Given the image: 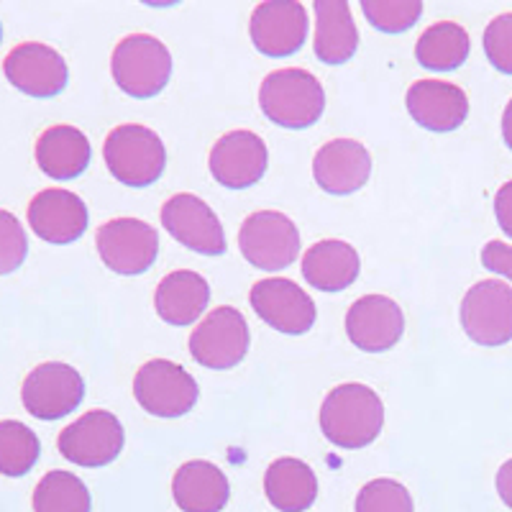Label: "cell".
Here are the masks:
<instances>
[{
	"instance_id": "ba28073f",
	"label": "cell",
	"mask_w": 512,
	"mask_h": 512,
	"mask_svg": "<svg viewBox=\"0 0 512 512\" xmlns=\"http://www.w3.org/2000/svg\"><path fill=\"white\" fill-rule=\"evenodd\" d=\"M95 246L103 264L123 277L149 272L159 254V236L139 218H113L103 223L95 236Z\"/></svg>"
},
{
	"instance_id": "8992f818",
	"label": "cell",
	"mask_w": 512,
	"mask_h": 512,
	"mask_svg": "<svg viewBox=\"0 0 512 512\" xmlns=\"http://www.w3.org/2000/svg\"><path fill=\"white\" fill-rule=\"evenodd\" d=\"M239 249L251 267L280 272L300 256V231L280 210H259L241 223Z\"/></svg>"
},
{
	"instance_id": "d590c367",
	"label": "cell",
	"mask_w": 512,
	"mask_h": 512,
	"mask_svg": "<svg viewBox=\"0 0 512 512\" xmlns=\"http://www.w3.org/2000/svg\"><path fill=\"white\" fill-rule=\"evenodd\" d=\"M497 495L512 510V459L505 461L500 466V472H497Z\"/></svg>"
},
{
	"instance_id": "7402d4cb",
	"label": "cell",
	"mask_w": 512,
	"mask_h": 512,
	"mask_svg": "<svg viewBox=\"0 0 512 512\" xmlns=\"http://www.w3.org/2000/svg\"><path fill=\"white\" fill-rule=\"evenodd\" d=\"M210 303V285L190 269H177L159 282L154 308L169 326H190L205 313Z\"/></svg>"
},
{
	"instance_id": "ac0fdd59",
	"label": "cell",
	"mask_w": 512,
	"mask_h": 512,
	"mask_svg": "<svg viewBox=\"0 0 512 512\" xmlns=\"http://www.w3.org/2000/svg\"><path fill=\"white\" fill-rule=\"evenodd\" d=\"M88 223V205L80 195L62 187L41 190L29 203L31 231L49 244H72L88 231Z\"/></svg>"
},
{
	"instance_id": "f1b7e54d",
	"label": "cell",
	"mask_w": 512,
	"mask_h": 512,
	"mask_svg": "<svg viewBox=\"0 0 512 512\" xmlns=\"http://www.w3.org/2000/svg\"><path fill=\"white\" fill-rule=\"evenodd\" d=\"M41 443L29 425L18 420H0V474L24 477L39 461Z\"/></svg>"
},
{
	"instance_id": "3957f363",
	"label": "cell",
	"mask_w": 512,
	"mask_h": 512,
	"mask_svg": "<svg viewBox=\"0 0 512 512\" xmlns=\"http://www.w3.org/2000/svg\"><path fill=\"white\" fill-rule=\"evenodd\" d=\"M103 159L118 182L128 187H149L164 175L167 149L152 128L141 123H123L105 139Z\"/></svg>"
},
{
	"instance_id": "44dd1931",
	"label": "cell",
	"mask_w": 512,
	"mask_h": 512,
	"mask_svg": "<svg viewBox=\"0 0 512 512\" xmlns=\"http://www.w3.org/2000/svg\"><path fill=\"white\" fill-rule=\"evenodd\" d=\"M172 497L182 512H221L231 497V484L216 464L187 461L172 479Z\"/></svg>"
},
{
	"instance_id": "2e32d148",
	"label": "cell",
	"mask_w": 512,
	"mask_h": 512,
	"mask_svg": "<svg viewBox=\"0 0 512 512\" xmlns=\"http://www.w3.org/2000/svg\"><path fill=\"white\" fill-rule=\"evenodd\" d=\"M269 152L262 136L251 131H231L210 149V175L228 190H246L267 175Z\"/></svg>"
},
{
	"instance_id": "4316f807",
	"label": "cell",
	"mask_w": 512,
	"mask_h": 512,
	"mask_svg": "<svg viewBox=\"0 0 512 512\" xmlns=\"http://www.w3.org/2000/svg\"><path fill=\"white\" fill-rule=\"evenodd\" d=\"M472 39L464 26L454 21H438L420 34L415 44V59L420 67L431 72H454L469 59Z\"/></svg>"
},
{
	"instance_id": "6da1fadb",
	"label": "cell",
	"mask_w": 512,
	"mask_h": 512,
	"mask_svg": "<svg viewBox=\"0 0 512 512\" xmlns=\"http://www.w3.org/2000/svg\"><path fill=\"white\" fill-rule=\"evenodd\" d=\"M384 405L367 384H338L320 405V431L338 448H364L382 433Z\"/></svg>"
},
{
	"instance_id": "7a4b0ae2",
	"label": "cell",
	"mask_w": 512,
	"mask_h": 512,
	"mask_svg": "<svg viewBox=\"0 0 512 512\" xmlns=\"http://www.w3.org/2000/svg\"><path fill=\"white\" fill-rule=\"evenodd\" d=\"M259 105L272 123L290 131H303L318 123L326 108V93L318 77L308 70H277L264 77Z\"/></svg>"
},
{
	"instance_id": "836d02e7",
	"label": "cell",
	"mask_w": 512,
	"mask_h": 512,
	"mask_svg": "<svg viewBox=\"0 0 512 512\" xmlns=\"http://www.w3.org/2000/svg\"><path fill=\"white\" fill-rule=\"evenodd\" d=\"M482 264L489 272L507 277L512 282V246H507L505 241H489L482 249Z\"/></svg>"
},
{
	"instance_id": "1f68e13d",
	"label": "cell",
	"mask_w": 512,
	"mask_h": 512,
	"mask_svg": "<svg viewBox=\"0 0 512 512\" xmlns=\"http://www.w3.org/2000/svg\"><path fill=\"white\" fill-rule=\"evenodd\" d=\"M26 254H29V239L24 226L13 213L0 210V277L16 272L26 262Z\"/></svg>"
},
{
	"instance_id": "e0dca14e",
	"label": "cell",
	"mask_w": 512,
	"mask_h": 512,
	"mask_svg": "<svg viewBox=\"0 0 512 512\" xmlns=\"http://www.w3.org/2000/svg\"><path fill=\"white\" fill-rule=\"evenodd\" d=\"M405 315L392 297L364 295L346 313V336L356 349L367 354H382L402 338Z\"/></svg>"
},
{
	"instance_id": "74e56055",
	"label": "cell",
	"mask_w": 512,
	"mask_h": 512,
	"mask_svg": "<svg viewBox=\"0 0 512 512\" xmlns=\"http://www.w3.org/2000/svg\"><path fill=\"white\" fill-rule=\"evenodd\" d=\"M0 39H3V26H0Z\"/></svg>"
},
{
	"instance_id": "603a6c76",
	"label": "cell",
	"mask_w": 512,
	"mask_h": 512,
	"mask_svg": "<svg viewBox=\"0 0 512 512\" xmlns=\"http://www.w3.org/2000/svg\"><path fill=\"white\" fill-rule=\"evenodd\" d=\"M90 141L75 126H52L36 141V164L54 180H75L90 164Z\"/></svg>"
},
{
	"instance_id": "9c48e42d",
	"label": "cell",
	"mask_w": 512,
	"mask_h": 512,
	"mask_svg": "<svg viewBox=\"0 0 512 512\" xmlns=\"http://www.w3.org/2000/svg\"><path fill=\"white\" fill-rule=\"evenodd\" d=\"M123 441L126 433L116 415L108 410H88L59 433L57 446L59 454L72 464L98 469L118 459Z\"/></svg>"
},
{
	"instance_id": "484cf974",
	"label": "cell",
	"mask_w": 512,
	"mask_h": 512,
	"mask_svg": "<svg viewBox=\"0 0 512 512\" xmlns=\"http://www.w3.org/2000/svg\"><path fill=\"white\" fill-rule=\"evenodd\" d=\"M264 492L280 512H305L318 497V479L300 459H277L264 474Z\"/></svg>"
},
{
	"instance_id": "8fae6325",
	"label": "cell",
	"mask_w": 512,
	"mask_h": 512,
	"mask_svg": "<svg viewBox=\"0 0 512 512\" xmlns=\"http://www.w3.org/2000/svg\"><path fill=\"white\" fill-rule=\"evenodd\" d=\"M249 303L269 328L285 336H303L318 318L313 297L297 282L285 280V277H264L254 282Z\"/></svg>"
},
{
	"instance_id": "4dcf8cb0",
	"label": "cell",
	"mask_w": 512,
	"mask_h": 512,
	"mask_svg": "<svg viewBox=\"0 0 512 512\" xmlns=\"http://www.w3.org/2000/svg\"><path fill=\"white\" fill-rule=\"evenodd\" d=\"M408 487L395 479H374L364 484L356 497V512H413Z\"/></svg>"
},
{
	"instance_id": "30bf717a",
	"label": "cell",
	"mask_w": 512,
	"mask_h": 512,
	"mask_svg": "<svg viewBox=\"0 0 512 512\" xmlns=\"http://www.w3.org/2000/svg\"><path fill=\"white\" fill-rule=\"evenodd\" d=\"M82 397H85V379L75 367L62 361L39 364L21 387L26 413L39 420L67 418L80 408Z\"/></svg>"
},
{
	"instance_id": "52a82bcc",
	"label": "cell",
	"mask_w": 512,
	"mask_h": 512,
	"mask_svg": "<svg viewBox=\"0 0 512 512\" xmlns=\"http://www.w3.org/2000/svg\"><path fill=\"white\" fill-rule=\"evenodd\" d=\"M249 326L231 305L210 310L190 336V356L205 369H231L249 354Z\"/></svg>"
},
{
	"instance_id": "4fadbf2b",
	"label": "cell",
	"mask_w": 512,
	"mask_h": 512,
	"mask_svg": "<svg viewBox=\"0 0 512 512\" xmlns=\"http://www.w3.org/2000/svg\"><path fill=\"white\" fill-rule=\"evenodd\" d=\"M159 218H162V226L167 228L169 236L180 241L185 249L203 256L226 254V233H223L221 218L198 195H192V192L172 195L162 205Z\"/></svg>"
},
{
	"instance_id": "ffe728a7",
	"label": "cell",
	"mask_w": 512,
	"mask_h": 512,
	"mask_svg": "<svg viewBox=\"0 0 512 512\" xmlns=\"http://www.w3.org/2000/svg\"><path fill=\"white\" fill-rule=\"evenodd\" d=\"M372 175V157L367 146L354 139H333L318 149L313 159V177L328 195H351L361 190Z\"/></svg>"
},
{
	"instance_id": "277c9868",
	"label": "cell",
	"mask_w": 512,
	"mask_h": 512,
	"mask_svg": "<svg viewBox=\"0 0 512 512\" xmlns=\"http://www.w3.org/2000/svg\"><path fill=\"white\" fill-rule=\"evenodd\" d=\"M118 88L131 98H154L172 77V54L157 36L131 34L118 41L111 59Z\"/></svg>"
},
{
	"instance_id": "d6a6232c",
	"label": "cell",
	"mask_w": 512,
	"mask_h": 512,
	"mask_svg": "<svg viewBox=\"0 0 512 512\" xmlns=\"http://www.w3.org/2000/svg\"><path fill=\"white\" fill-rule=\"evenodd\" d=\"M484 54L502 75H512V13L492 18L484 31Z\"/></svg>"
},
{
	"instance_id": "5b68a950",
	"label": "cell",
	"mask_w": 512,
	"mask_h": 512,
	"mask_svg": "<svg viewBox=\"0 0 512 512\" xmlns=\"http://www.w3.org/2000/svg\"><path fill=\"white\" fill-rule=\"evenodd\" d=\"M198 382L185 367L169 359H152L134 377V397L154 418H182L198 402Z\"/></svg>"
},
{
	"instance_id": "e575fe53",
	"label": "cell",
	"mask_w": 512,
	"mask_h": 512,
	"mask_svg": "<svg viewBox=\"0 0 512 512\" xmlns=\"http://www.w3.org/2000/svg\"><path fill=\"white\" fill-rule=\"evenodd\" d=\"M495 216L500 228L505 231V236L512 239V180L497 190L495 195Z\"/></svg>"
},
{
	"instance_id": "d4e9b609",
	"label": "cell",
	"mask_w": 512,
	"mask_h": 512,
	"mask_svg": "<svg viewBox=\"0 0 512 512\" xmlns=\"http://www.w3.org/2000/svg\"><path fill=\"white\" fill-rule=\"evenodd\" d=\"M315 57L323 64L349 62L359 47V31L349 3L344 0H315Z\"/></svg>"
},
{
	"instance_id": "d6986e66",
	"label": "cell",
	"mask_w": 512,
	"mask_h": 512,
	"mask_svg": "<svg viewBox=\"0 0 512 512\" xmlns=\"http://www.w3.org/2000/svg\"><path fill=\"white\" fill-rule=\"evenodd\" d=\"M408 113L433 134H451L469 116V98L454 82L418 80L408 90Z\"/></svg>"
},
{
	"instance_id": "9a60e30c",
	"label": "cell",
	"mask_w": 512,
	"mask_h": 512,
	"mask_svg": "<svg viewBox=\"0 0 512 512\" xmlns=\"http://www.w3.org/2000/svg\"><path fill=\"white\" fill-rule=\"evenodd\" d=\"M308 11L292 0H267L251 13L249 34L256 52L267 57H290L308 39Z\"/></svg>"
},
{
	"instance_id": "cb8c5ba5",
	"label": "cell",
	"mask_w": 512,
	"mask_h": 512,
	"mask_svg": "<svg viewBox=\"0 0 512 512\" xmlns=\"http://www.w3.org/2000/svg\"><path fill=\"white\" fill-rule=\"evenodd\" d=\"M361 259L346 241L326 239L310 246L303 256V277L320 292H341L359 277Z\"/></svg>"
},
{
	"instance_id": "7c38bea8",
	"label": "cell",
	"mask_w": 512,
	"mask_h": 512,
	"mask_svg": "<svg viewBox=\"0 0 512 512\" xmlns=\"http://www.w3.org/2000/svg\"><path fill=\"white\" fill-rule=\"evenodd\" d=\"M461 326L479 346L512 341V287L502 280H484L469 287L461 300Z\"/></svg>"
},
{
	"instance_id": "8d00e7d4",
	"label": "cell",
	"mask_w": 512,
	"mask_h": 512,
	"mask_svg": "<svg viewBox=\"0 0 512 512\" xmlns=\"http://www.w3.org/2000/svg\"><path fill=\"white\" fill-rule=\"evenodd\" d=\"M502 139L512 149V100L507 103L505 113H502Z\"/></svg>"
},
{
	"instance_id": "83f0119b",
	"label": "cell",
	"mask_w": 512,
	"mask_h": 512,
	"mask_svg": "<svg viewBox=\"0 0 512 512\" xmlns=\"http://www.w3.org/2000/svg\"><path fill=\"white\" fill-rule=\"evenodd\" d=\"M34 512H90V492L80 477L62 469L44 474L34 489Z\"/></svg>"
},
{
	"instance_id": "f546056e",
	"label": "cell",
	"mask_w": 512,
	"mask_h": 512,
	"mask_svg": "<svg viewBox=\"0 0 512 512\" xmlns=\"http://www.w3.org/2000/svg\"><path fill=\"white\" fill-rule=\"evenodd\" d=\"M361 11L374 29L384 34H402L413 29L423 16V3L418 0H364Z\"/></svg>"
},
{
	"instance_id": "5bb4252c",
	"label": "cell",
	"mask_w": 512,
	"mask_h": 512,
	"mask_svg": "<svg viewBox=\"0 0 512 512\" xmlns=\"http://www.w3.org/2000/svg\"><path fill=\"white\" fill-rule=\"evenodd\" d=\"M3 72L13 88L31 98H54L67 88L70 80V70L62 54L39 41H26L13 47L3 62Z\"/></svg>"
}]
</instances>
